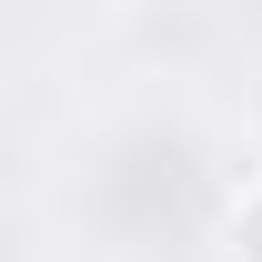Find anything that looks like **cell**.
Returning <instances> with one entry per match:
<instances>
[{"label": "cell", "mask_w": 262, "mask_h": 262, "mask_svg": "<svg viewBox=\"0 0 262 262\" xmlns=\"http://www.w3.org/2000/svg\"><path fill=\"white\" fill-rule=\"evenodd\" d=\"M252 121H262V91H252Z\"/></svg>", "instance_id": "obj_2"}, {"label": "cell", "mask_w": 262, "mask_h": 262, "mask_svg": "<svg viewBox=\"0 0 262 262\" xmlns=\"http://www.w3.org/2000/svg\"><path fill=\"white\" fill-rule=\"evenodd\" d=\"M222 252H232V262H262V171L232 192V212H222Z\"/></svg>", "instance_id": "obj_1"}]
</instances>
